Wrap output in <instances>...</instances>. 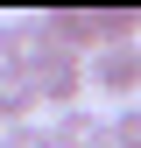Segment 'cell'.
<instances>
[{
  "mask_svg": "<svg viewBox=\"0 0 141 148\" xmlns=\"http://www.w3.org/2000/svg\"><path fill=\"white\" fill-rule=\"evenodd\" d=\"M85 92H99V99H113V106H134L141 99V42L92 49V57H85Z\"/></svg>",
  "mask_w": 141,
  "mask_h": 148,
  "instance_id": "obj_1",
  "label": "cell"
},
{
  "mask_svg": "<svg viewBox=\"0 0 141 148\" xmlns=\"http://www.w3.org/2000/svg\"><path fill=\"white\" fill-rule=\"evenodd\" d=\"M49 148H106V113H85V106L57 113L49 120Z\"/></svg>",
  "mask_w": 141,
  "mask_h": 148,
  "instance_id": "obj_2",
  "label": "cell"
},
{
  "mask_svg": "<svg viewBox=\"0 0 141 148\" xmlns=\"http://www.w3.org/2000/svg\"><path fill=\"white\" fill-rule=\"evenodd\" d=\"M21 120H35V92H28V78L7 57V64H0V127H21Z\"/></svg>",
  "mask_w": 141,
  "mask_h": 148,
  "instance_id": "obj_3",
  "label": "cell"
},
{
  "mask_svg": "<svg viewBox=\"0 0 141 148\" xmlns=\"http://www.w3.org/2000/svg\"><path fill=\"white\" fill-rule=\"evenodd\" d=\"M106 148H141V99L106 113Z\"/></svg>",
  "mask_w": 141,
  "mask_h": 148,
  "instance_id": "obj_4",
  "label": "cell"
},
{
  "mask_svg": "<svg viewBox=\"0 0 141 148\" xmlns=\"http://www.w3.org/2000/svg\"><path fill=\"white\" fill-rule=\"evenodd\" d=\"M0 148H49V127H35V120H21V127H0Z\"/></svg>",
  "mask_w": 141,
  "mask_h": 148,
  "instance_id": "obj_5",
  "label": "cell"
},
{
  "mask_svg": "<svg viewBox=\"0 0 141 148\" xmlns=\"http://www.w3.org/2000/svg\"><path fill=\"white\" fill-rule=\"evenodd\" d=\"M14 42H21V28H14V14H0V64L14 57Z\"/></svg>",
  "mask_w": 141,
  "mask_h": 148,
  "instance_id": "obj_6",
  "label": "cell"
}]
</instances>
